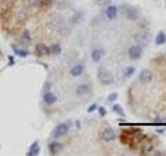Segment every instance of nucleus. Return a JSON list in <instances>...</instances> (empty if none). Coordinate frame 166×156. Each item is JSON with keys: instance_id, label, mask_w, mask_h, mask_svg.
<instances>
[{"instance_id": "f8f14e48", "label": "nucleus", "mask_w": 166, "mask_h": 156, "mask_svg": "<svg viewBox=\"0 0 166 156\" xmlns=\"http://www.w3.org/2000/svg\"><path fill=\"white\" fill-rule=\"evenodd\" d=\"M89 90H90V85L86 84V83H83V84L78 85L76 89V93L81 96V95H85V94H87V93H89Z\"/></svg>"}, {"instance_id": "4be33fe9", "label": "nucleus", "mask_w": 166, "mask_h": 156, "mask_svg": "<svg viewBox=\"0 0 166 156\" xmlns=\"http://www.w3.org/2000/svg\"><path fill=\"white\" fill-rule=\"evenodd\" d=\"M98 112H99V115H101V117H105V115H107V110H106V108L103 107V106L98 107Z\"/></svg>"}, {"instance_id": "9b49d317", "label": "nucleus", "mask_w": 166, "mask_h": 156, "mask_svg": "<svg viewBox=\"0 0 166 156\" xmlns=\"http://www.w3.org/2000/svg\"><path fill=\"white\" fill-rule=\"evenodd\" d=\"M49 151L51 154H57L60 150L62 149V145L60 143H57V142H54V143H51L49 144Z\"/></svg>"}, {"instance_id": "6e6552de", "label": "nucleus", "mask_w": 166, "mask_h": 156, "mask_svg": "<svg viewBox=\"0 0 166 156\" xmlns=\"http://www.w3.org/2000/svg\"><path fill=\"white\" fill-rule=\"evenodd\" d=\"M43 99H44V102L48 105H51L57 101V97L55 96L53 93H50V92L46 93V94L44 95V97H43Z\"/></svg>"}, {"instance_id": "b1692460", "label": "nucleus", "mask_w": 166, "mask_h": 156, "mask_svg": "<svg viewBox=\"0 0 166 156\" xmlns=\"http://www.w3.org/2000/svg\"><path fill=\"white\" fill-rule=\"evenodd\" d=\"M97 108H98V106H97V104L95 103H94V104H92L90 106L87 108V112H95V110H97Z\"/></svg>"}, {"instance_id": "a211bd4d", "label": "nucleus", "mask_w": 166, "mask_h": 156, "mask_svg": "<svg viewBox=\"0 0 166 156\" xmlns=\"http://www.w3.org/2000/svg\"><path fill=\"white\" fill-rule=\"evenodd\" d=\"M51 52L55 55H58L60 54V52H61V47H60V45L58 44H53L51 46Z\"/></svg>"}, {"instance_id": "dca6fc26", "label": "nucleus", "mask_w": 166, "mask_h": 156, "mask_svg": "<svg viewBox=\"0 0 166 156\" xmlns=\"http://www.w3.org/2000/svg\"><path fill=\"white\" fill-rule=\"evenodd\" d=\"M153 148L154 147H153V145L150 144V143H145V144H143L141 147V154L142 155L148 154V153L153 151Z\"/></svg>"}, {"instance_id": "6ab92c4d", "label": "nucleus", "mask_w": 166, "mask_h": 156, "mask_svg": "<svg viewBox=\"0 0 166 156\" xmlns=\"http://www.w3.org/2000/svg\"><path fill=\"white\" fill-rule=\"evenodd\" d=\"M134 72H135L134 67H128L127 69H126L125 74H124L125 78H129V77H131L133 74H134Z\"/></svg>"}, {"instance_id": "412c9836", "label": "nucleus", "mask_w": 166, "mask_h": 156, "mask_svg": "<svg viewBox=\"0 0 166 156\" xmlns=\"http://www.w3.org/2000/svg\"><path fill=\"white\" fill-rule=\"evenodd\" d=\"M119 98V95H117V93H111V94H109V96H108V101L109 102H114L116 101V99Z\"/></svg>"}, {"instance_id": "39448f33", "label": "nucleus", "mask_w": 166, "mask_h": 156, "mask_svg": "<svg viewBox=\"0 0 166 156\" xmlns=\"http://www.w3.org/2000/svg\"><path fill=\"white\" fill-rule=\"evenodd\" d=\"M69 131V126L65 123H62V124H59L58 126L56 127L54 131V137H60L65 135Z\"/></svg>"}, {"instance_id": "2eb2a0df", "label": "nucleus", "mask_w": 166, "mask_h": 156, "mask_svg": "<svg viewBox=\"0 0 166 156\" xmlns=\"http://www.w3.org/2000/svg\"><path fill=\"white\" fill-rule=\"evenodd\" d=\"M103 56V51L101 49H94L92 51V58L94 62H98Z\"/></svg>"}, {"instance_id": "ddd939ff", "label": "nucleus", "mask_w": 166, "mask_h": 156, "mask_svg": "<svg viewBox=\"0 0 166 156\" xmlns=\"http://www.w3.org/2000/svg\"><path fill=\"white\" fill-rule=\"evenodd\" d=\"M155 43L156 45L160 46V45H163L166 43V34H164L163 31H159L158 34L156 36V39H155Z\"/></svg>"}, {"instance_id": "393cba45", "label": "nucleus", "mask_w": 166, "mask_h": 156, "mask_svg": "<svg viewBox=\"0 0 166 156\" xmlns=\"http://www.w3.org/2000/svg\"><path fill=\"white\" fill-rule=\"evenodd\" d=\"M9 66H12V65L15 64L14 56H11V55H9Z\"/></svg>"}, {"instance_id": "423d86ee", "label": "nucleus", "mask_w": 166, "mask_h": 156, "mask_svg": "<svg viewBox=\"0 0 166 156\" xmlns=\"http://www.w3.org/2000/svg\"><path fill=\"white\" fill-rule=\"evenodd\" d=\"M102 138L105 142H112L115 140V132L112 129H105L102 132Z\"/></svg>"}, {"instance_id": "a878e982", "label": "nucleus", "mask_w": 166, "mask_h": 156, "mask_svg": "<svg viewBox=\"0 0 166 156\" xmlns=\"http://www.w3.org/2000/svg\"><path fill=\"white\" fill-rule=\"evenodd\" d=\"M98 1H103V0H98Z\"/></svg>"}, {"instance_id": "0eeeda50", "label": "nucleus", "mask_w": 166, "mask_h": 156, "mask_svg": "<svg viewBox=\"0 0 166 156\" xmlns=\"http://www.w3.org/2000/svg\"><path fill=\"white\" fill-rule=\"evenodd\" d=\"M117 12H119V9L115 5H109L106 9V16L108 17V19L113 20L117 17Z\"/></svg>"}, {"instance_id": "20e7f679", "label": "nucleus", "mask_w": 166, "mask_h": 156, "mask_svg": "<svg viewBox=\"0 0 166 156\" xmlns=\"http://www.w3.org/2000/svg\"><path fill=\"white\" fill-rule=\"evenodd\" d=\"M138 79H139V81L141 82V83H144V84L150 83L153 80V73L147 69L142 70V71L139 73V75H138Z\"/></svg>"}, {"instance_id": "4468645a", "label": "nucleus", "mask_w": 166, "mask_h": 156, "mask_svg": "<svg viewBox=\"0 0 166 156\" xmlns=\"http://www.w3.org/2000/svg\"><path fill=\"white\" fill-rule=\"evenodd\" d=\"M83 71H84V67L81 66V65H77V66L73 67L71 69V75L72 76H80L82 74Z\"/></svg>"}, {"instance_id": "7ed1b4c3", "label": "nucleus", "mask_w": 166, "mask_h": 156, "mask_svg": "<svg viewBox=\"0 0 166 156\" xmlns=\"http://www.w3.org/2000/svg\"><path fill=\"white\" fill-rule=\"evenodd\" d=\"M128 53H129V57L132 60L139 59L142 55V48L139 46V45H134V46L130 47Z\"/></svg>"}, {"instance_id": "f03ea898", "label": "nucleus", "mask_w": 166, "mask_h": 156, "mask_svg": "<svg viewBox=\"0 0 166 156\" xmlns=\"http://www.w3.org/2000/svg\"><path fill=\"white\" fill-rule=\"evenodd\" d=\"M123 9H124V14H125L126 18L128 20L135 21V20L137 19V17H138L137 9H135L134 6H131V5H124Z\"/></svg>"}, {"instance_id": "aec40b11", "label": "nucleus", "mask_w": 166, "mask_h": 156, "mask_svg": "<svg viewBox=\"0 0 166 156\" xmlns=\"http://www.w3.org/2000/svg\"><path fill=\"white\" fill-rule=\"evenodd\" d=\"M15 49V53H16L17 55H19L20 57H26L27 55H28V51H26V50H22V49Z\"/></svg>"}, {"instance_id": "5701e85b", "label": "nucleus", "mask_w": 166, "mask_h": 156, "mask_svg": "<svg viewBox=\"0 0 166 156\" xmlns=\"http://www.w3.org/2000/svg\"><path fill=\"white\" fill-rule=\"evenodd\" d=\"M23 37V40H25V41H30V40H31L28 30H25V31L23 32V37Z\"/></svg>"}, {"instance_id": "1a4fd4ad", "label": "nucleus", "mask_w": 166, "mask_h": 156, "mask_svg": "<svg viewBox=\"0 0 166 156\" xmlns=\"http://www.w3.org/2000/svg\"><path fill=\"white\" fill-rule=\"evenodd\" d=\"M40 146H39V143L37 142H34L33 144H32L31 146H30L28 152L26 153L27 156H36L40 153Z\"/></svg>"}, {"instance_id": "f257e3e1", "label": "nucleus", "mask_w": 166, "mask_h": 156, "mask_svg": "<svg viewBox=\"0 0 166 156\" xmlns=\"http://www.w3.org/2000/svg\"><path fill=\"white\" fill-rule=\"evenodd\" d=\"M98 78H99V81L104 85H109L114 81V77H113L112 73L103 69V68H100L99 71H98Z\"/></svg>"}, {"instance_id": "9d476101", "label": "nucleus", "mask_w": 166, "mask_h": 156, "mask_svg": "<svg viewBox=\"0 0 166 156\" xmlns=\"http://www.w3.org/2000/svg\"><path fill=\"white\" fill-rule=\"evenodd\" d=\"M36 50L40 56H42V55H47L50 53V49L44 44H37L36 46Z\"/></svg>"}, {"instance_id": "f3484780", "label": "nucleus", "mask_w": 166, "mask_h": 156, "mask_svg": "<svg viewBox=\"0 0 166 156\" xmlns=\"http://www.w3.org/2000/svg\"><path fill=\"white\" fill-rule=\"evenodd\" d=\"M112 110L115 112V114H117L119 115H120V117H123V118L126 117V114H125L124 109H123V107L120 106L119 104H114V105H113V106H112Z\"/></svg>"}]
</instances>
